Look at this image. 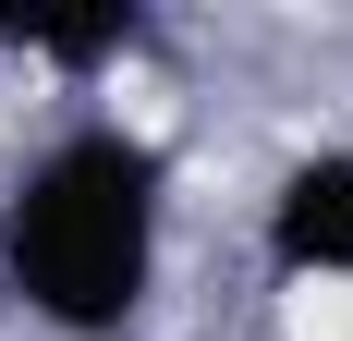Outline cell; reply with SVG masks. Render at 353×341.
I'll return each instance as SVG.
<instances>
[{
  "mask_svg": "<svg viewBox=\"0 0 353 341\" xmlns=\"http://www.w3.org/2000/svg\"><path fill=\"white\" fill-rule=\"evenodd\" d=\"M171 256V146L134 122H61L0 183V305L49 341H122Z\"/></svg>",
  "mask_w": 353,
  "mask_h": 341,
  "instance_id": "6da1fadb",
  "label": "cell"
},
{
  "mask_svg": "<svg viewBox=\"0 0 353 341\" xmlns=\"http://www.w3.org/2000/svg\"><path fill=\"white\" fill-rule=\"evenodd\" d=\"M256 269L281 293H353V146H305L256 195Z\"/></svg>",
  "mask_w": 353,
  "mask_h": 341,
  "instance_id": "7a4b0ae2",
  "label": "cell"
},
{
  "mask_svg": "<svg viewBox=\"0 0 353 341\" xmlns=\"http://www.w3.org/2000/svg\"><path fill=\"white\" fill-rule=\"evenodd\" d=\"M146 49V12H25L0 25V61H37V73H122Z\"/></svg>",
  "mask_w": 353,
  "mask_h": 341,
  "instance_id": "3957f363",
  "label": "cell"
}]
</instances>
